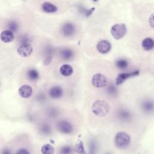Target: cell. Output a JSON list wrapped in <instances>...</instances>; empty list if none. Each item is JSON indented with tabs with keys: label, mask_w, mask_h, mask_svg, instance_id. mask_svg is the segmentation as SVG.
Masks as SVG:
<instances>
[{
	"label": "cell",
	"mask_w": 154,
	"mask_h": 154,
	"mask_svg": "<svg viewBox=\"0 0 154 154\" xmlns=\"http://www.w3.org/2000/svg\"><path fill=\"white\" fill-rule=\"evenodd\" d=\"M60 55L63 59L66 60H69L73 57L74 52L71 49L65 48L61 51Z\"/></svg>",
	"instance_id": "obj_16"
},
{
	"label": "cell",
	"mask_w": 154,
	"mask_h": 154,
	"mask_svg": "<svg viewBox=\"0 0 154 154\" xmlns=\"http://www.w3.org/2000/svg\"><path fill=\"white\" fill-rule=\"evenodd\" d=\"M16 154H30V153L27 150L25 149H21L17 152Z\"/></svg>",
	"instance_id": "obj_27"
},
{
	"label": "cell",
	"mask_w": 154,
	"mask_h": 154,
	"mask_svg": "<svg viewBox=\"0 0 154 154\" xmlns=\"http://www.w3.org/2000/svg\"><path fill=\"white\" fill-rule=\"evenodd\" d=\"M74 150L76 153H78L79 154H87V153L84 149L83 143L81 140H79L77 142V143L75 145Z\"/></svg>",
	"instance_id": "obj_19"
},
{
	"label": "cell",
	"mask_w": 154,
	"mask_h": 154,
	"mask_svg": "<svg viewBox=\"0 0 154 154\" xmlns=\"http://www.w3.org/2000/svg\"><path fill=\"white\" fill-rule=\"evenodd\" d=\"M60 72L64 76H69L73 73V69L70 65L64 64L60 67Z\"/></svg>",
	"instance_id": "obj_14"
},
{
	"label": "cell",
	"mask_w": 154,
	"mask_h": 154,
	"mask_svg": "<svg viewBox=\"0 0 154 154\" xmlns=\"http://www.w3.org/2000/svg\"><path fill=\"white\" fill-rule=\"evenodd\" d=\"M17 53L22 57H28L32 53L33 49L31 45L28 43H21L17 48Z\"/></svg>",
	"instance_id": "obj_5"
},
{
	"label": "cell",
	"mask_w": 154,
	"mask_h": 154,
	"mask_svg": "<svg viewBox=\"0 0 154 154\" xmlns=\"http://www.w3.org/2000/svg\"><path fill=\"white\" fill-rule=\"evenodd\" d=\"M111 34L116 40H120L124 37L127 33V28L125 23H116L111 28Z\"/></svg>",
	"instance_id": "obj_3"
},
{
	"label": "cell",
	"mask_w": 154,
	"mask_h": 154,
	"mask_svg": "<svg viewBox=\"0 0 154 154\" xmlns=\"http://www.w3.org/2000/svg\"><path fill=\"white\" fill-rule=\"evenodd\" d=\"M8 30H10V31H16L17 29L18 28V25L17 24L14 22V21H10L9 23H8Z\"/></svg>",
	"instance_id": "obj_24"
},
{
	"label": "cell",
	"mask_w": 154,
	"mask_h": 154,
	"mask_svg": "<svg viewBox=\"0 0 154 154\" xmlns=\"http://www.w3.org/2000/svg\"><path fill=\"white\" fill-rule=\"evenodd\" d=\"M97 144L95 141H90L88 146V154H96L97 151Z\"/></svg>",
	"instance_id": "obj_22"
},
{
	"label": "cell",
	"mask_w": 154,
	"mask_h": 154,
	"mask_svg": "<svg viewBox=\"0 0 154 154\" xmlns=\"http://www.w3.org/2000/svg\"><path fill=\"white\" fill-rule=\"evenodd\" d=\"M109 104L103 100H97L93 102L91 106L93 113L98 117H104L109 112Z\"/></svg>",
	"instance_id": "obj_1"
},
{
	"label": "cell",
	"mask_w": 154,
	"mask_h": 154,
	"mask_svg": "<svg viewBox=\"0 0 154 154\" xmlns=\"http://www.w3.org/2000/svg\"><path fill=\"white\" fill-rule=\"evenodd\" d=\"M149 25L154 29V13H152L149 18Z\"/></svg>",
	"instance_id": "obj_26"
},
{
	"label": "cell",
	"mask_w": 154,
	"mask_h": 154,
	"mask_svg": "<svg viewBox=\"0 0 154 154\" xmlns=\"http://www.w3.org/2000/svg\"><path fill=\"white\" fill-rule=\"evenodd\" d=\"M139 71L135 70L129 73H122L119 74L116 78V84L117 85L122 84L127 79L138 75Z\"/></svg>",
	"instance_id": "obj_7"
},
{
	"label": "cell",
	"mask_w": 154,
	"mask_h": 154,
	"mask_svg": "<svg viewBox=\"0 0 154 154\" xmlns=\"http://www.w3.org/2000/svg\"><path fill=\"white\" fill-rule=\"evenodd\" d=\"M72 149L69 146H64L60 149V154H71Z\"/></svg>",
	"instance_id": "obj_23"
},
{
	"label": "cell",
	"mask_w": 154,
	"mask_h": 154,
	"mask_svg": "<svg viewBox=\"0 0 154 154\" xmlns=\"http://www.w3.org/2000/svg\"><path fill=\"white\" fill-rule=\"evenodd\" d=\"M63 93L62 88L59 86H54L49 91V95L54 99H58L62 96Z\"/></svg>",
	"instance_id": "obj_12"
},
{
	"label": "cell",
	"mask_w": 154,
	"mask_h": 154,
	"mask_svg": "<svg viewBox=\"0 0 154 154\" xmlns=\"http://www.w3.org/2000/svg\"><path fill=\"white\" fill-rule=\"evenodd\" d=\"M41 131L42 132H43V134H48L51 131V129H50V127L47 125H45L43 126H42L41 128Z\"/></svg>",
	"instance_id": "obj_25"
},
{
	"label": "cell",
	"mask_w": 154,
	"mask_h": 154,
	"mask_svg": "<svg viewBox=\"0 0 154 154\" xmlns=\"http://www.w3.org/2000/svg\"><path fill=\"white\" fill-rule=\"evenodd\" d=\"M153 111H154V108H153Z\"/></svg>",
	"instance_id": "obj_29"
},
{
	"label": "cell",
	"mask_w": 154,
	"mask_h": 154,
	"mask_svg": "<svg viewBox=\"0 0 154 154\" xmlns=\"http://www.w3.org/2000/svg\"><path fill=\"white\" fill-rule=\"evenodd\" d=\"M1 154H11V151L9 149H4L2 150Z\"/></svg>",
	"instance_id": "obj_28"
},
{
	"label": "cell",
	"mask_w": 154,
	"mask_h": 154,
	"mask_svg": "<svg viewBox=\"0 0 154 154\" xmlns=\"http://www.w3.org/2000/svg\"><path fill=\"white\" fill-rule=\"evenodd\" d=\"M142 107L145 111H150L154 108V103L151 100H146L143 102Z\"/></svg>",
	"instance_id": "obj_21"
},
{
	"label": "cell",
	"mask_w": 154,
	"mask_h": 154,
	"mask_svg": "<svg viewBox=\"0 0 154 154\" xmlns=\"http://www.w3.org/2000/svg\"><path fill=\"white\" fill-rule=\"evenodd\" d=\"M111 44L107 40H101L99 41L96 45V49L97 52L101 54H106L111 49Z\"/></svg>",
	"instance_id": "obj_6"
},
{
	"label": "cell",
	"mask_w": 154,
	"mask_h": 154,
	"mask_svg": "<svg viewBox=\"0 0 154 154\" xmlns=\"http://www.w3.org/2000/svg\"><path fill=\"white\" fill-rule=\"evenodd\" d=\"M116 66L119 69H125L128 66V63L125 59H119L116 61Z\"/></svg>",
	"instance_id": "obj_20"
},
{
	"label": "cell",
	"mask_w": 154,
	"mask_h": 154,
	"mask_svg": "<svg viewBox=\"0 0 154 154\" xmlns=\"http://www.w3.org/2000/svg\"><path fill=\"white\" fill-rule=\"evenodd\" d=\"M41 151L42 154H54V148L51 144H46L42 146Z\"/></svg>",
	"instance_id": "obj_18"
},
{
	"label": "cell",
	"mask_w": 154,
	"mask_h": 154,
	"mask_svg": "<svg viewBox=\"0 0 154 154\" xmlns=\"http://www.w3.org/2000/svg\"><path fill=\"white\" fill-rule=\"evenodd\" d=\"M142 48L146 51H149L154 48V40L150 37L144 38L141 42Z\"/></svg>",
	"instance_id": "obj_13"
},
{
	"label": "cell",
	"mask_w": 154,
	"mask_h": 154,
	"mask_svg": "<svg viewBox=\"0 0 154 154\" xmlns=\"http://www.w3.org/2000/svg\"><path fill=\"white\" fill-rule=\"evenodd\" d=\"M57 126L58 130L63 134H70L73 130V128L72 124L66 120H61L59 122L57 123Z\"/></svg>",
	"instance_id": "obj_8"
},
{
	"label": "cell",
	"mask_w": 154,
	"mask_h": 154,
	"mask_svg": "<svg viewBox=\"0 0 154 154\" xmlns=\"http://www.w3.org/2000/svg\"><path fill=\"white\" fill-rule=\"evenodd\" d=\"M0 38L2 42L5 43H10L14 40V35L13 32L8 29L4 30L1 32Z\"/></svg>",
	"instance_id": "obj_11"
},
{
	"label": "cell",
	"mask_w": 154,
	"mask_h": 154,
	"mask_svg": "<svg viewBox=\"0 0 154 154\" xmlns=\"http://www.w3.org/2000/svg\"><path fill=\"white\" fill-rule=\"evenodd\" d=\"M61 32L66 37H70L73 35L76 31V27L75 25L70 22H67L64 23L61 27Z\"/></svg>",
	"instance_id": "obj_9"
},
{
	"label": "cell",
	"mask_w": 154,
	"mask_h": 154,
	"mask_svg": "<svg viewBox=\"0 0 154 154\" xmlns=\"http://www.w3.org/2000/svg\"><path fill=\"white\" fill-rule=\"evenodd\" d=\"M18 92L20 97L23 98H28L32 93V88L30 85L25 84L22 85L19 88Z\"/></svg>",
	"instance_id": "obj_10"
},
{
	"label": "cell",
	"mask_w": 154,
	"mask_h": 154,
	"mask_svg": "<svg viewBox=\"0 0 154 154\" xmlns=\"http://www.w3.org/2000/svg\"><path fill=\"white\" fill-rule=\"evenodd\" d=\"M42 9L43 11L49 13H52L58 10V8L56 5L49 2H45L42 5Z\"/></svg>",
	"instance_id": "obj_15"
},
{
	"label": "cell",
	"mask_w": 154,
	"mask_h": 154,
	"mask_svg": "<svg viewBox=\"0 0 154 154\" xmlns=\"http://www.w3.org/2000/svg\"><path fill=\"white\" fill-rule=\"evenodd\" d=\"M27 76L29 79L31 81H35L38 79L39 73L37 70L34 69H31L27 72Z\"/></svg>",
	"instance_id": "obj_17"
},
{
	"label": "cell",
	"mask_w": 154,
	"mask_h": 154,
	"mask_svg": "<svg viewBox=\"0 0 154 154\" xmlns=\"http://www.w3.org/2000/svg\"><path fill=\"white\" fill-rule=\"evenodd\" d=\"M108 79L107 77L101 73H96L92 76L91 84L96 88L105 87L108 85Z\"/></svg>",
	"instance_id": "obj_4"
},
{
	"label": "cell",
	"mask_w": 154,
	"mask_h": 154,
	"mask_svg": "<svg viewBox=\"0 0 154 154\" xmlns=\"http://www.w3.org/2000/svg\"><path fill=\"white\" fill-rule=\"evenodd\" d=\"M114 142L119 149H124L129 146L131 142V137L125 132H119L115 137Z\"/></svg>",
	"instance_id": "obj_2"
}]
</instances>
